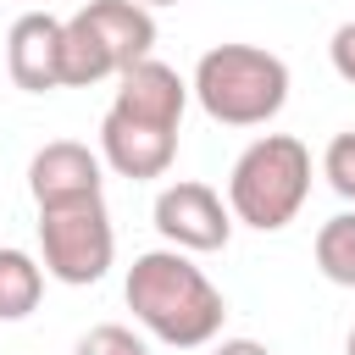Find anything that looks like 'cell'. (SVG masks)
I'll return each mask as SVG.
<instances>
[{"label":"cell","instance_id":"obj_3","mask_svg":"<svg viewBox=\"0 0 355 355\" xmlns=\"http://www.w3.org/2000/svg\"><path fill=\"white\" fill-rule=\"evenodd\" d=\"M155 50V17L139 0H83L61 39V89H89L122 78Z\"/></svg>","mask_w":355,"mask_h":355},{"label":"cell","instance_id":"obj_5","mask_svg":"<svg viewBox=\"0 0 355 355\" xmlns=\"http://www.w3.org/2000/svg\"><path fill=\"white\" fill-rule=\"evenodd\" d=\"M39 261L67 288L100 283L111 272V261H116V227H111L105 194L39 205Z\"/></svg>","mask_w":355,"mask_h":355},{"label":"cell","instance_id":"obj_2","mask_svg":"<svg viewBox=\"0 0 355 355\" xmlns=\"http://www.w3.org/2000/svg\"><path fill=\"white\" fill-rule=\"evenodd\" d=\"M200 111L222 128H261L288 105V61L261 44H211L189 78Z\"/></svg>","mask_w":355,"mask_h":355},{"label":"cell","instance_id":"obj_17","mask_svg":"<svg viewBox=\"0 0 355 355\" xmlns=\"http://www.w3.org/2000/svg\"><path fill=\"white\" fill-rule=\"evenodd\" d=\"M139 6H150V11H155V6H183V0H139Z\"/></svg>","mask_w":355,"mask_h":355},{"label":"cell","instance_id":"obj_7","mask_svg":"<svg viewBox=\"0 0 355 355\" xmlns=\"http://www.w3.org/2000/svg\"><path fill=\"white\" fill-rule=\"evenodd\" d=\"M100 155L116 178H133V183L166 178V166L178 161V128H155V122L105 111L100 116Z\"/></svg>","mask_w":355,"mask_h":355},{"label":"cell","instance_id":"obj_6","mask_svg":"<svg viewBox=\"0 0 355 355\" xmlns=\"http://www.w3.org/2000/svg\"><path fill=\"white\" fill-rule=\"evenodd\" d=\"M155 233L172 250H189V255L227 250V239H233V205L211 183H194V178L166 183L155 194Z\"/></svg>","mask_w":355,"mask_h":355},{"label":"cell","instance_id":"obj_8","mask_svg":"<svg viewBox=\"0 0 355 355\" xmlns=\"http://www.w3.org/2000/svg\"><path fill=\"white\" fill-rule=\"evenodd\" d=\"M28 194L33 205H61L83 194H105V155L78 139H50L28 161Z\"/></svg>","mask_w":355,"mask_h":355},{"label":"cell","instance_id":"obj_13","mask_svg":"<svg viewBox=\"0 0 355 355\" xmlns=\"http://www.w3.org/2000/svg\"><path fill=\"white\" fill-rule=\"evenodd\" d=\"M72 355H150V344L133 327H122V322H100V327H89L72 344Z\"/></svg>","mask_w":355,"mask_h":355},{"label":"cell","instance_id":"obj_11","mask_svg":"<svg viewBox=\"0 0 355 355\" xmlns=\"http://www.w3.org/2000/svg\"><path fill=\"white\" fill-rule=\"evenodd\" d=\"M44 300V261H33L17 244H0V322L33 316Z\"/></svg>","mask_w":355,"mask_h":355},{"label":"cell","instance_id":"obj_1","mask_svg":"<svg viewBox=\"0 0 355 355\" xmlns=\"http://www.w3.org/2000/svg\"><path fill=\"white\" fill-rule=\"evenodd\" d=\"M122 300H128L133 322L172 349H205L227 322L222 288L189 261V250H172V244L133 255Z\"/></svg>","mask_w":355,"mask_h":355},{"label":"cell","instance_id":"obj_10","mask_svg":"<svg viewBox=\"0 0 355 355\" xmlns=\"http://www.w3.org/2000/svg\"><path fill=\"white\" fill-rule=\"evenodd\" d=\"M189 94H194V89L178 78V67L144 55V61H133V67L116 78V100H111V111L139 116V122H155V128H183Z\"/></svg>","mask_w":355,"mask_h":355},{"label":"cell","instance_id":"obj_18","mask_svg":"<svg viewBox=\"0 0 355 355\" xmlns=\"http://www.w3.org/2000/svg\"><path fill=\"white\" fill-rule=\"evenodd\" d=\"M344 355H355V327H349V338H344Z\"/></svg>","mask_w":355,"mask_h":355},{"label":"cell","instance_id":"obj_4","mask_svg":"<svg viewBox=\"0 0 355 355\" xmlns=\"http://www.w3.org/2000/svg\"><path fill=\"white\" fill-rule=\"evenodd\" d=\"M311 194V150L294 133H261L255 144H244V155L227 172V205L233 222L255 227V233H277L300 216Z\"/></svg>","mask_w":355,"mask_h":355},{"label":"cell","instance_id":"obj_16","mask_svg":"<svg viewBox=\"0 0 355 355\" xmlns=\"http://www.w3.org/2000/svg\"><path fill=\"white\" fill-rule=\"evenodd\" d=\"M211 355H272V349H266L261 338H222Z\"/></svg>","mask_w":355,"mask_h":355},{"label":"cell","instance_id":"obj_19","mask_svg":"<svg viewBox=\"0 0 355 355\" xmlns=\"http://www.w3.org/2000/svg\"><path fill=\"white\" fill-rule=\"evenodd\" d=\"M44 6H50V0H44Z\"/></svg>","mask_w":355,"mask_h":355},{"label":"cell","instance_id":"obj_9","mask_svg":"<svg viewBox=\"0 0 355 355\" xmlns=\"http://www.w3.org/2000/svg\"><path fill=\"white\" fill-rule=\"evenodd\" d=\"M61 39H67V22L50 17V11H28L11 22L6 33V72L22 94H50L61 89Z\"/></svg>","mask_w":355,"mask_h":355},{"label":"cell","instance_id":"obj_14","mask_svg":"<svg viewBox=\"0 0 355 355\" xmlns=\"http://www.w3.org/2000/svg\"><path fill=\"white\" fill-rule=\"evenodd\" d=\"M322 178L333 183L338 200L355 205V133H333L327 150H322Z\"/></svg>","mask_w":355,"mask_h":355},{"label":"cell","instance_id":"obj_15","mask_svg":"<svg viewBox=\"0 0 355 355\" xmlns=\"http://www.w3.org/2000/svg\"><path fill=\"white\" fill-rule=\"evenodd\" d=\"M327 61L344 83H355V22H338L333 28V44H327Z\"/></svg>","mask_w":355,"mask_h":355},{"label":"cell","instance_id":"obj_12","mask_svg":"<svg viewBox=\"0 0 355 355\" xmlns=\"http://www.w3.org/2000/svg\"><path fill=\"white\" fill-rule=\"evenodd\" d=\"M316 266H322L327 283L355 288V205L316 227Z\"/></svg>","mask_w":355,"mask_h":355}]
</instances>
